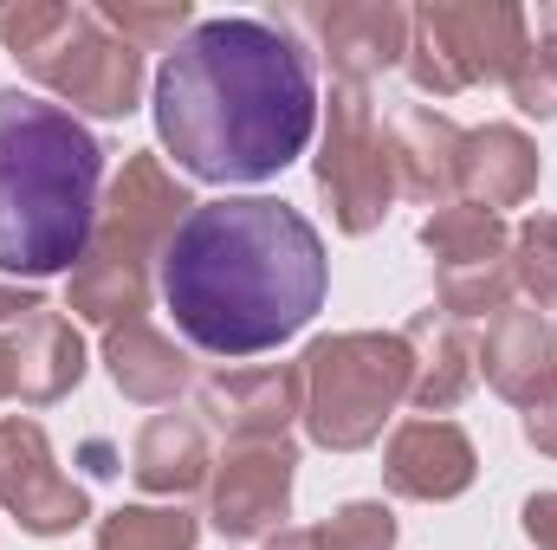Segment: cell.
<instances>
[{
	"mask_svg": "<svg viewBox=\"0 0 557 550\" xmlns=\"http://www.w3.org/2000/svg\"><path fill=\"white\" fill-rule=\"evenodd\" d=\"M357 175H363L370 201L383 208V201H389V162H383V142H370V124H363L357 98H344L337 130H331V142H324V162H318V182H324V195L344 201L337 214H344L350 234H363V214H357Z\"/></svg>",
	"mask_w": 557,
	"mask_h": 550,
	"instance_id": "8992f818",
	"label": "cell"
},
{
	"mask_svg": "<svg viewBox=\"0 0 557 550\" xmlns=\"http://www.w3.org/2000/svg\"><path fill=\"white\" fill-rule=\"evenodd\" d=\"M285 486H292V453H285V447H253V453L227 460L221 492H214L221 532L247 538V532L273 525L278 512H285Z\"/></svg>",
	"mask_w": 557,
	"mask_h": 550,
	"instance_id": "52a82bcc",
	"label": "cell"
},
{
	"mask_svg": "<svg viewBox=\"0 0 557 550\" xmlns=\"http://www.w3.org/2000/svg\"><path fill=\"white\" fill-rule=\"evenodd\" d=\"M195 473H201V440H195V427L156 421L137 447V479L156 486V492H175V486H195Z\"/></svg>",
	"mask_w": 557,
	"mask_h": 550,
	"instance_id": "30bf717a",
	"label": "cell"
},
{
	"mask_svg": "<svg viewBox=\"0 0 557 550\" xmlns=\"http://www.w3.org/2000/svg\"><path fill=\"white\" fill-rule=\"evenodd\" d=\"M532 440H545V447L557 453V409L552 414H532Z\"/></svg>",
	"mask_w": 557,
	"mask_h": 550,
	"instance_id": "5bb4252c",
	"label": "cell"
},
{
	"mask_svg": "<svg viewBox=\"0 0 557 550\" xmlns=\"http://www.w3.org/2000/svg\"><path fill=\"white\" fill-rule=\"evenodd\" d=\"M311 434L331 447H357L383 427V409L409 383V350L396 337H337L305 357Z\"/></svg>",
	"mask_w": 557,
	"mask_h": 550,
	"instance_id": "277c9868",
	"label": "cell"
},
{
	"mask_svg": "<svg viewBox=\"0 0 557 550\" xmlns=\"http://www.w3.org/2000/svg\"><path fill=\"white\" fill-rule=\"evenodd\" d=\"M545 370L552 376L557 363V337L545 317H499V330H493V350H486V370H493V383L506 389V396H532L525 389V370Z\"/></svg>",
	"mask_w": 557,
	"mask_h": 550,
	"instance_id": "9c48e42d",
	"label": "cell"
},
{
	"mask_svg": "<svg viewBox=\"0 0 557 550\" xmlns=\"http://www.w3.org/2000/svg\"><path fill=\"white\" fill-rule=\"evenodd\" d=\"M389 538H396L389 512L350 505V512L337 518V532H298V538H285V545H273V550H389Z\"/></svg>",
	"mask_w": 557,
	"mask_h": 550,
	"instance_id": "4fadbf2b",
	"label": "cell"
},
{
	"mask_svg": "<svg viewBox=\"0 0 557 550\" xmlns=\"http://www.w3.org/2000/svg\"><path fill=\"white\" fill-rule=\"evenodd\" d=\"M98 137L52 98L0 91V273L46 278L98 234Z\"/></svg>",
	"mask_w": 557,
	"mask_h": 550,
	"instance_id": "3957f363",
	"label": "cell"
},
{
	"mask_svg": "<svg viewBox=\"0 0 557 550\" xmlns=\"http://www.w3.org/2000/svg\"><path fill=\"white\" fill-rule=\"evenodd\" d=\"M389 479L403 492H416V499H447V492H460L473 479V453L447 421H416L389 447Z\"/></svg>",
	"mask_w": 557,
	"mask_h": 550,
	"instance_id": "ba28073f",
	"label": "cell"
},
{
	"mask_svg": "<svg viewBox=\"0 0 557 550\" xmlns=\"http://www.w3.org/2000/svg\"><path fill=\"white\" fill-rule=\"evenodd\" d=\"M195 525L182 512H117L104 525V550H188Z\"/></svg>",
	"mask_w": 557,
	"mask_h": 550,
	"instance_id": "7c38bea8",
	"label": "cell"
},
{
	"mask_svg": "<svg viewBox=\"0 0 557 550\" xmlns=\"http://www.w3.org/2000/svg\"><path fill=\"white\" fill-rule=\"evenodd\" d=\"M72 39H78V59H39L33 72L52 78L59 91H72L91 111H111V117L131 111V98H137V52H131V39L124 46L117 39H98V20L91 13L72 20Z\"/></svg>",
	"mask_w": 557,
	"mask_h": 550,
	"instance_id": "5b68a950",
	"label": "cell"
},
{
	"mask_svg": "<svg viewBox=\"0 0 557 550\" xmlns=\"http://www.w3.org/2000/svg\"><path fill=\"white\" fill-rule=\"evenodd\" d=\"M324 240L273 195L195 201L162 240V304L208 357H260L324 304Z\"/></svg>",
	"mask_w": 557,
	"mask_h": 550,
	"instance_id": "6da1fadb",
	"label": "cell"
},
{
	"mask_svg": "<svg viewBox=\"0 0 557 550\" xmlns=\"http://www.w3.org/2000/svg\"><path fill=\"white\" fill-rule=\"evenodd\" d=\"M318 124L311 59L267 20H201L156 72V130L201 182H267Z\"/></svg>",
	"mask_w": 557,
	"mask_h": 550,
	"instance_id": "7a4b0ae2",
	"label": "cell"
},
{
	"mask_svg": "<svg viewBox=\"0 0 557 550\" xmlns=\"http://www.w3.org/2000/svg\"><path fill=\"white\" fill-rule=\"evenodd\" d=\"M111 370H117V383L137 389V396H169V389L182 383V357H169L149 330H131V337L111 343Z\"/></svg>",
	"mask_w": 557,
	"mask_h": 550,
	"instance_id": "8fae6325",
	"label": "cell"
}]
</instances>
